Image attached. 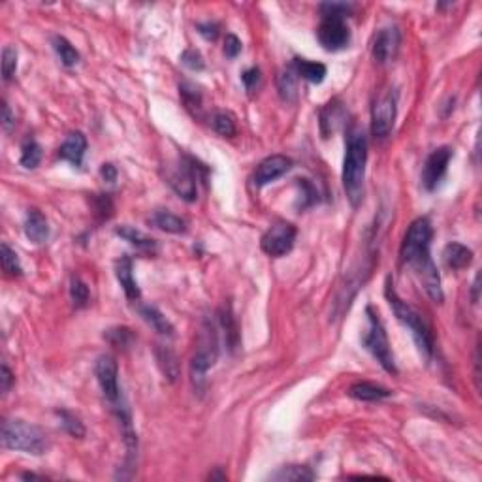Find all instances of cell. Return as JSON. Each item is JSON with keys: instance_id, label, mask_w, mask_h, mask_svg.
I'll list each match as a JSON object with an SVG mask.
<instances>
[{"instance_id": "obj_1", "label": "cell", "mask_w": 482, "mask_h": 482, "mask_svg": "<svg viewBox=\"0 0 482 482\" xmlns=\"http://www.w3.org/2000/svg\"><path fill=\"white\" fill-rule=\"evenodd\" d=\"M431 238H434V226L428 217L414 219L407 234L402 241V256L403 264L413 268L414 276L419 277L424 290L435 303H443L445 294L441 288V277L439 271L435 268L431 255H429V247H431Z\"/></svg>"}, {"instance_id": "obj_2", "label": "cell", "mask_w": 482, "mask_h": 482, "mask_svg": "<svg viewBox=\"0 0 482 482\" xmlns=\"http://www.w3.org/2000/svg\"><path fill=\"white\" fill-rule=\"evenodd\" d=\"M367 164V138L362 128L349 130L347 151L343 160V189L347 192L350 206L358 207L364 200V181H366Z\"/></svg>"}, {"instance_id": "obj_3", "label": "cell", "mask_w": 482, "mask_h": 482, "mask_svg": "<svg viewBox=\"0 0 482 482\" xmlns=\"http://www.w3.org/2000/svg\"><path fill=\"white\" fill-rule=\"evenodd\" d=\"M384 296H387L388 303H390V308H392L397 320H399L403 326H407L409 328V332L413 335L414 343L419 347L420 355L424 356L426 360H429V358L434 356V345H435L434 334H431V330H429V326L426 324L424 318H422V315L397 296V292L396 288H394V283L390 277H388L387 285H384Z\"/></svg>"}, {"instance_id": "obj_4", "label": "cell", "mask_w": 482, "mask_h": 482, "mask_svg": "<svg viewBox=\"0 0 482 482\" xmlns=\"http://www.w3.org/2000/svg\"><path fill=\"white\" fill-rule=\"evenodd\" d=\"M2 446L10 451L27 452L32 456H42L48 452V435L34 424L19 419L2 420Z\"/></svg>"}, {"instance_id": "obj_5", "label": "cell", "mask_w": 482, "mask_h": 482, "mask_svg": "<svg viewBox=\"0 0 482 482\" xmlns=\"http://www.w3.org/2000/svg\"><path fill=\"white\" fill-rule=\"evenodd\" d=\"M219 356L217 330L211 323L204 324L197 350L191 358V382L194 392L204 394L207 387V371L215 366Z\"/></svg>"}, {"instance_id": "obj_6", "label": "cell", "mask_w": 482, "mask_h": 482, "mask_svg": "<svg viewBox=\"0 0 482 482\" xmlns=\"http://www.w3.org/2000/svg\"><path fill=\"white\" fill-rule=\"evenodd\" d=\"M366 315H367V330L366 334H364L362 343H364V347L370 350L371 356L381 364L382 370L388 371V373H392V375H397V367L396 362H394L392 349H390V343H388L387 330L382 326V320L379 318V313L373 308H367Z\"/></svg>"}, {"instance_id": "obj_7", "label": "cell", "mask_w": 482, "mask_h": 482, "mask_svg": "<svg viewBox=\"0 0 482 482\" xmlns=\"http://www.w3.org/2000/svg\"><path fill=\"white\" fill-rule=\"evenodd\" d=\"M197 162L192 159L181 160L175 166L168 168L166 172V181L174 189V192L185 201H194L198 197L197 189Z\"/></svg>"}, {"instance_id": "obj_8", "label": "cell", "mask_w": 482, "mask_h": 482, "mask_svg": "<svg viewBox=\"0 0 482 482\" xmlns=\"http://www.w3.org/2000/svg\"><path fill=\"white\" fill-rule=\"evenodd\" d=\"M294 241H296V226L286 223V221H277L266 230L262 241H260V247L266 255L279 258V256L290 253Z\"/></svg>"}, {"instance_id": "obj_9", "label": "cell", "mask_w": 482, "mask_h": 482, "mask_svg": "<svg viewBox=\"0 0 482 482\" xmlns=\"http://www.w3.org/2000/svg\"><path fill=\"white\" fill-rule=\"evenodd\" d=\"M317 38L326 51H341L350 43V28L345 17L323 16L317 28Z\"/></svg>"}, {"instance_id": "obj_10", "label": "cell", "mask_w": 482, "mask_h": 482, "mask_svg": "<svg viewBox=\"0 0 482 482\" xmlns=\"http://www.w3.org/2000/svg\"><path fill=\"white\" fill-rule=\"evenodd\" d=\"M397 115V98L396 93H387L373 104L371 110V132L375 138H387L392 132L394 122Z\"/></svg>"}, {"instance_id": "obj_11", "label": "cell", "mask_w": 482, "mask_h": 482, "mask_svg": "<svg viewBox=\"0 0 482 482\" xmlns=\"http://www.w3.org/2000/svg\"><path fill=\"white\" fill-rule=\"evenodd\" d=\"M95 375L96 381L100 384L102 394L106 396V399L113 405L122 402L121 390H119V367L113 356L102 355L98 356V360L95 364Z\"/></svg>"}, {"instance_id": "obj_12", "label": "cell", "mask_w": 482, "mask_h": 482, "mask_svg": "<svg viewBox=\"0 0 482 482\" xmlns=\"http://www.w3.org/2000/svg\"><path fill=\"white\" fill-rule=\"evenodd\" d=\"M452 154H454L452 149L446 147V145L429 153V157L426 159L424 170H422V187L426 191L431 192L437 189V185H439L441 179L445 177L446 170H449Z\"/></svg>"}, {"instance_id": "obj_13", "label": "cell", "mask_w": 482, "mask_h": 482, "mask_svg": "<svg viewBox=\"0 0 482 482\" xmlns=\"http://www.w3.org/2000/svg\"><path fill=\"white\" fill-rule=\"evenodd\" d=\"M292 168V160L285 154H271L264 159L256 166L255 174H253V183L255 187H266L273 183L276 179L283 177L286 172Z\"/></svg>"}, {"instance_id": "obj_14", "label": "cell", "mask_w": 482, "mask_h": 482, "mask_svg": "<svg viewBox=\"0 0 482 482\" xmlns=\"http://www.w3.org/2000/svg\"><path fill=\"white\" fill-rule=\"evenodd\" d=\"M399 43H402V34L397 27H384L379 31L373 42V58L379 64H388L394 61L399 51Z\"/></svg>"}, {"instance_id": "obj_15", "label": "cell", "mask_w": 482, "mask_h": 482, "mask_svg": "<svg viewBox=\"0 0 482 482\" xmlns=\"http://www.w3.org/2000/svg\"><path fill=\"white\" fill-rule=\"evenodd\" d=\"M115 277L119 285L122 286V290H125V296L130 300V302H136L142 296V290H140L138 283L134 279L132 273V258L128 255L121 256V258L115 262Z\"/></svg>"}, {"instance_id": "obj_16", "label": "cell", "mask_w": 482, "mask_h": 482, "mask_svg": "<svg viewBox=\"0 0 482 482\" xmlns=\"http://www.w3.org/2000/svg\"><path fill=\"white\" fill-rule=\"evenodd\" d=\"M87 151V138L83 132H72L68 138L58 149V157L63 160H68L70 164L80 168L83 164V157Z\"/></svg>"}, {"instance_id": "obj_17", "label": "cell", "mask_w": 482, "mask_h": 482, "mask_svg": "<svg viewBox=\"0 0 482 482\" xmlns=\"http://www.w3.org/2000/svg\"><path fill=\"white\" fill-rule=\"evenodd\" d=\"M25 236L31 239L32 243L42 245L49 238V226L42 211L38 209H28L27 217H25Z\"/></svg>"}, {"instance_id": "obj_18", "label": "cell", "mask_w": 482, "mask_h": 482, "mask_svg": "<svg viewBox=\"0 0 482 482\" xmlns=\"http://www.w3.org/2000/svg\"><path fill=\"white\" fill-rule=\"evenodd\" d=\"M443 262L451 270H463L473 262V251L461 243H449L443 251Z\"/></svg>"}, {"instance_id": "obj_19", "label": "cell", "mask_w": 482, "mask_h": 482, "mask_svg": "<svg viewBox=\"0 0 482 482\" xmlns=\"http://www.w3.org/2000/svg\"><path fill=\"white\" fill-rule=\"evenodd\" d=\"M290 70L298 78L308 80L309 83H323L326 78V66L323 63H313V61H305V58H294L290 63Z\"/></svg>"}, {"instance_id": "obj_20", "label": "cell", "mask_w": 482, "mask_h": 482, "mask_svg": "<svg viewBox=\"0 0 482 482\" xmlns=\"http://www.w3.org/2000/svg\"><path fill=\"white\" fill-rule=\"evenodd\" d=\"M345 121V110L340 102L334 100L326 104L320 110V132L324 138H328L330 134H334L340 128L341 122Z\"/></svg>"}, {"instance_id": "obj_21", "label": "cell", "mask_w": 482, "mask_h": 482, "mask_svg": "<svg viewBox=\"0 0 482 482\" xmlns=\"http://www.w3.org/2000/svg\"><path fill=\"white\" fill-rule=\"evenodd\" d=\"M154 358H157V364H159L162 375L168 382H175L177 377H179V360L175 356L174 350L170 347H162V345H157L154 349Z\"/></svg>"}, {"instance_id": "obj_22", "label": "cell", "mask_w": 482, "mask_h": 482, "mask_svg": "<svg viewBox=\"0 0 482 482\" xmlns=\"http://www.w3.org/2000/svg\"><path fill=\"white\" fill-rule=\"evenodd\" d=\"M115 234L119 238H122L125 241H128L130 245H134L138 251H143V253H149V255H153L157 253V241L151 238H147L145 234L136 230L134 226H128V224H122V226L115 228Z\"/></svg>"}, {"instance_id": "obj_23", "label": "cell", "mask_w": 482, "mask_h": 482, "mask_svg": "<svg viewBox=\"0 0 482 482\" xmlns=\"http://www.w3.org/2000/svg\"><path fill=\"white\" fill-rule=\"evenodd\" d=\"M347 394L358 399V402H381L384 397L392 396V392L388 388L373 384V382H355Z\"/></svg>"}, {"instance_id": "obj_24", "label": "cell", "mask_w": 482, "mask_h": 482, "mask_svg": "<svg viewBox=\"0 0 482 482\" xmlns=\"http://www.w3.org/2000/svg\"><path fill=\"white\" fill-rule=\"evenodd\" d=\"M219 324L224 332V340H226L228 349L236 352V349L239 347V328L238 323H236V317H234L232 309L230 305H224V308L219 309Z\"/></svg>"}, {"instance_id": "obj_25", "label": "cell", "mask_w": 482, "mask_h": 482, "mask_svg": "<svg viewBox=\"0 0 482 482\" xmlns=\"http://www.w3.org/2000/svg\"><path fill=\"white\" fill-rule=\"evenodd\" d=\"M140 315H142L143 320H145L154 332H159L160 335H168V337L174 335V324H172L159 309L154 308V305H142V308H140Z\"/></svg>"}, {"instance_id": "obj_26", "label": "cell", "mask_w": 482, "mask_h": 482, "mask_svg": "<svg viewBox=\"0 0 482 482\" xmlns=\"http://www.w3.org/2000/svg\"><path fill=\"white\" fill-rule=\"evenodd\" d=\"M149 223L153 224L154 228H159V230L168 232V234H185L187 232L185 219L177 217V215H174V213H170V211H164V209L154 211Z\"/></svg>"}, {"instance_id": "obj_27", "label": "cell", "mask_w": 482, "mask_h": 482, "mask_svg": "<svg viewBox=\"0 0 482 482\" xmlns=\"http://www.w3.org/2000/svg\"><path fill=\"white\" fill-rule=\"evenodd\" d=\"M179 96L183 100V106L191 115L198 117L201 113V104H204V96H201L200 87L191 83V81H183L179 83Z\"/></svg>"}, {"instance_id": "obj_28", "label": "cell", "mask_w": 482, "mask_h": 482, "mask_svg": "<svg viewBox=\"0 0 482 482\" xmlns=\"http://www.w3.org/2000/svg\"><path fill=\"white\" fill-rule=\"evenodd\" d=\"M277 89L283 102H296L298 100V75L290 70V66L283 70L277 78Z\"/></svg>"}, {"instance_id": "obj_29", "label": "cell", "mask_w": 482, "mask_h": 482, "mask_svg": "<svg viewBox=\"0 0 482 482\" xmlns=\"http://www.w3.org/2000/svg\"><path fill=\"white\" fill-rule=\"evenodd\" d=\"M104 340L112 345V347H115V349L128 350L134 345V341H136V335H134L132 330L127 328V326H115V328L106 330Z\"/></svg>"}, {"instance_id": "obj_30", "label": "cell", "mask_w": 482, "mask_h": 482, "mask_svg": "<svg viewBox=\"0 0 482 482\" xmlns=\"http://www.w3.org/2000/svg\"><path fill=\"white\" fill-rule=\"evenodd\" d=\"M271 481H281V482H300V481H313L315 473L305 466H288L281 467L279 471L271 475Z\"/></svg>"}, {"instance_id": "obj_31", "label": "cell", "mask_w": 482, "mask_h": 482, "mask_svg": "<svg viewBox=\"0 0 482 482\" xmlns=\"http://www.w3.org/2000/svg\"><path fill=\"white\" fill-rule=\"evenodd\" d=\"M53 49L64 66H68L70 68V66H75V64L80 63V53H78V49H75L64 36L53 38Z\"/></svg>"}, {"instance_id": "obj_32", "label": "cell", "mask_w": 482, "mask_h": 482, "mask_svg": "<svg viewBox=\"0 0 482 482\" xmlns=\"http://www.w3.org/2000/svg\"><path fill=\"white\" fill-rule=\"evenodd\" d=\"M0 258H2V270L6 271V276L10 277H21L23 276V268L21 262H19V256L14 249H11L10 245L2 243L0 245Z\"/></svg>"}, {"instance_id": "obj_33", "label": "cell", "mask_w": 482, "mask_h": 482, "mask_svg": "<svg viewBox=\"0 0 482 482\" xmlns=\"http://www.w3.org/2000/svg\"><path fill=\"white\" fill-rule=\"evenodd\" d=\"M211 127L213 130L223 136V138H232L238 134V127H236V119L226 112L213 113L211 117Z\"/></svg>"}, {"instance_id": "obj_34", "label": "cell", "mask_w": 482, "mask_h": 482, "mask_svg": "<svg viewBox=\"0 0 482 482\" xmlns=\"http://www.w3.org/2000/svg\"><path fill=\"white\" fill-rule=\"evenodd\" d=\"M42 147H40V143L34 142V140H27V142L23 143L21 147V166L23 168H27V170H34L40 166L42 162Z\"/></svg>"}, {"instance_id": "obj_35", "label": "cell", "mask_w": 482, "mask_h": 482, "mask_svg": "<svg viewBox=\"0 0 482 482\" xmlns=\"http://www.w3.org/2000/svg\"><path fill=\"white\" fill-rule=\"evenodd\" d=\"M57 414L58 419H61L63 428L66 429V434L75 437V439H83V437H85V426H83V422L80 420V416H75L74 413H70L66 409L57 411Z\"/></svg>"}, {"instance_id": "obj_36", "label": "cell", "mask_w": 482, "mask_h": 482, "mask_svg": "<svg viewBox=\"0 0 482 482\" xmlns=\"http://www.w3.org/2000/svg\"><path fill=\"white\" fill-rule=\"evenodd\" d=\"M70 298L74 302L75 308H85L90 300L89 286L81 281V277L72 276V281H70Z\"/></svg>"}, {"instance_id": "obj_37", "label": "cell", "mask_w": 482, "mask_h": 482, "mask_svg": "<svg viewBox=\"0 0 482 482\" xmlns=\"http://www.w3.org/2000/svg\"><path fill=\"white\" fill-rule=\"evenodd\" d=\"M241 81H243L245 90L249 93V96H255L260 90V87H262V72H260V68L253 66V68L245 70L241 74Z\"/></svg>"}, {"instance_id": "obj_38", "label": "cell", "mask_w": 482, "mask_h": 482, "mask_svg": "<svg viewBox=\"0 0 482 482\" xmlns=\"http://www.w3.org/2000/svg\"><path fill=\"white\" fill-rule=\"evenodd\" d=\"M17 70V51L10 46L2 49V75L4 81H10Z\"/></svg>"}, {"instance_id": "obj_39", "label": "cell", "mask_w": 482, "mask_h": 482, "mask_svg": "<svg viewBox=\"0 0 482 482\" xmlns=\"http://www.w3.org/2000/svg\"><path fill=\"white\" fill-rule=\"evenodd\" d=\"M181 63L185 64L187 68L194 70V72H200V70L206 68V63H204V57L198 49L189 48L181 53Z\"/></svg>"}, {"instance_id": "obj_40", "label": "cell", "mask_w": 482, "mask_h": 482, "mask_svg": "<svg viewBox=\"0 0 482 482\" xmlns=\"http://www.w3.org/2000/svg\"><path fill=\"white\" fill-rule=\"evenodd\" d=\"M320 11H323V16L347 17L350 16V11H352V4H345V2H326V4L320 6Z\"/></svg>"}, {"instance_id": "obj_41", "label": "cell", "mask_w": 482, "mask_h": 482, "mask_svg": "<svg viewBox=\"0 0 482 482\" xmlns=\"http://www.w3.org/2000/svg\"><path fill=\"white\" fill-rule=\"evenodd\" d=\"M241 48H243V43L239 40L238 36H234V34H228L224 38V55L228 58H236L239 53H241Z\"/></svg>"}, {"instance_id": "obj_42", "label": "cell", "mask_w": 482, "mask_h": 482, "mask_svg": "<svg viewBox=\"0 0 482 482\" xmlns=\"http://www.w3.org/2000/svg\"><path fill=\"white\" fill-rule=\"evenodd\" d=\"M198 32H200L201 36L206 38L207 42H215V40L219 38V25L211 21L200 23V25H198Z\"/></svg>"}, {"instance_id": "obj_43", "label": "cell", "mask_w": 482, "mask_h": 482, "mask_svg": "<svg viewBox=\"0 0 482 482\" xmlns=\"http://www.w3.org/2000/svg\"><path fill=\"white\" fill-rule=\"evenodd\" d=\"M11 384H14V375H11L10 367L2 364V370H0V390H2V396L10 392Z\"/></svg>"}, {"instance_id": "obj_44", "label": "cell", "mask_w": 482, "mask_h": 482, "mask_svg": "<svg viewBox=\"0 0 482 482\" xmlns=\"http://www.w3.org/2000/svg\"><path fill=\"white\" fill-rule=\"evenodd\" d=\"M2 127H4L6 132H11V128L16 127V117H14L10 106L6 102H2Z\"/></svg>"}, {"instance_id": "obj_45", "label": "cell", "mask_w": 482, "mask_h": 482, "mask_svg": "<svg viewBox=\"0 0 482 482\" xmlns=\"http://www.w3.org/2000/svg\"><path fill=\"white\" fill-rule=\"evenodd\" d=\"M100 175L108 183H115L117 181V168L113 164H104L100 168Z\"/></svg>"}, {"instance_id": "obj_46", "label": "cell", "mask_w": 482, "mask_h": 482, "mask_svg": "<svg viewBox=\"0 0 482 482\" xmlns=\"http://www.w3.org/2000/svg\"><path fill=\"white\" fill-rule=\"evenodd\" d=\"M209 478H211V481H226V473H223L221 471V467H217L215 471L209 473Z\"/></svg>"}, {"instance_id": "obj_47", "label": "cell", "mask_w": 482, "mask_h": 482, "mask_svg": "<svg viewBox=\"0 0 482 482\" xmlns=\"http://www.w3.org/2000/svg\"><path fill=\"white\" fill-rule=\"evenodd\" d=\"M478 281H481V276L475 277V283H473V303L478 302Z\"/></svg>"}, {"instance_id": "obj_48", "label": "cell", "mask_w": 482, "mask_h": 482, "mask_svg": "<svg viewBox=\"0 0 482 482\" xmlns=\"http://www.w3.org/2000/svg\"><path fill=\"white\" fill-rule=\"evenodd\" d=\"M23 478L32 481V478H43V477H38V475H34V473H23Z\"/></svg>"}]
</instances>
